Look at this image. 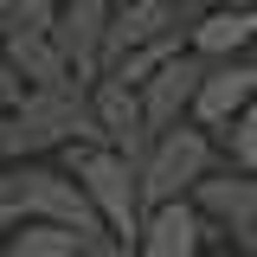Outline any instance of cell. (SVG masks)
I'll use <instances>...</instances> for the list:
<instances>
[{
	"label": "cell",
	"mask_w": 257,
	"mask_h": 257,
	"mask_svg": "<svg viewBox=\"0 0 257 257\" xmlns=\"http://www.w3.org/2000/svg\"><path fill=\"white\" fill-rule=\"evenodd\" d=\"M135 174H142V206H167V199H187L206 174H219V148L199 122H180L167 135H155V148Z\"/></svg>",
	"instance_id": "obj_4"
},
{
	"label": "cell",
	"mask_w": 257,
	"mask_h": 257,
	"mask_svg": "<svg viewBox=\"0 0 257 257\" xmlns=\"http://www.w3.org/2000/svg\"><path fill=\"white\" fill-rule=\"evenodd\" d=\"M199 77H206V58H199V52H174V58L135 90V96H142V122H148V135H167V128H180L193 116Z\"/></svg>",
	"instance_id": "obj_7"
},
{
	"label": "cell",
	"mask_w": 257,
	"mask_h": 257,
	"mask_svg": "<svg viewBox=\"0 0 257 257\" xmlns=\"http://www.w3.org/2000/svg\"><path fill=\"white\" fill-rule=\"evenodd\" d=\"M64 167L77 174V187L84 199L96 206V219L103 231L116 238V244H135V231H142V174H135V161H122L116 148H103V142H77V148H64Z\"/></svg>",
	"instance_id": "obj_3"
},
{
	"label": "cell",
	"mask_w": 257,
	"mask_h": 257,
	"mask_svg": "<svg viewBox=\"0 0 257 257\" xmlns=\"http://www.w3.org/2000/svg\"><path fill=\"white\" fill-rule=\"evenodd\" d=\"M206 244H212V231L199 219V206L193 199H167V206L142 212V231H135L128 257H199Z\"/></svg>",
	"instance_id": "obj_10"
},
{
	"label": "cell",
	"mask_w": 257,
	"mask_h": 257,
	"mask_svg": "<svg viewBox=\"0 0 257 257\" xmlns=\"http://www.w3.org/2000/svg\"><path fill=\"white\" fill-rule=\"evenodd\" d=\"M257 45V7L244 0V7H206L199 13V26L187 32V52H199V58H244Z\"/></svg>",
	"instance_id": "obj_11"
},
{
	"label": "cell",
	"mask_w": 257,
	"mask_h": 257,
	"mask_svg": "<svg viewBox=\"0 0 257 257\" xmlns=\"http://www.w3.org/2000/svg\"><path fill=\"white\" fill-rule=\"evenodd\" d=\"M251 96H257V58H251V52H244V58H212L206 77H199V96H193V116H187V122H199L206 135H225L231 116H238Z\"/></svg>",
	"instance_id": "obj_8"
},
{
	"label": "cell",
	"mask_w": 257,
	"mask_h": 257,
	"mask_svg": "<svg viewBox=\"0 0 257 257\" xmlns=\"http://www.w3.org/2000/svg\"><path fill=\"white\" fill-rule=\"evenodd\" d=\"M251 7H257V0H251Z\"/></svg>",
	"instance_id": "obj_21"
},
{
	"label": "cell",
	"mask_w": 257,
	"mask_h": 257,
	"mask_svg": "<svg viewBox=\"0 0 257 257\" xmlns=\"http://www.w3.org/2000/svg\"><path fill=\"white\" fill-rule=\"evenodd\" d=\"M109 13H116V0H58V13H52V26H45L77 84H96V77H103V32H109Z\"/></svg>",
	"instance_id": "obj_6"
},
{
	"label": "cell",
	"mask_w": 257,
	"mask_h": 257,
	"mask_svg": "<svg viewBox=\"0 0 257 257\" xmlns=\"http://www.w3.org/2000/svg\"><path fill=\"white\" fill-rule=\"evenodd\" d=\"M0 193L20 206V219L32 225H64V231H77L84 244L90 238H109L103 219H96V206L84 199L77 187V174L71 167H45V161H7L0 167Z\"/></svg>",
	"instance_id": "obj_2"
},
{
	"label": "cell",
	"mask_w": 257,
	"mask_h": 257,
	"mask_svg": "<svg viewBox=\"0 0 257 257\" xmlns=\"http://www.w3.org/2000/svg\"><path fill=\"white\" fill-rule=\"evenodd\" d=\"M199 257H251V251H238V244H206Z\"/></svg>",
	"instance_id": "obj_17"
},
{
	"label": "cell",
	"mask_w": 257,
	"mask_h": 257,
	"mask_svg": "<svg viewBox=\"0 0 257 257\" xmlns=\"http://www.w3.org/2000/svg\"><path fill=\"white\" fill-rule=\"evenodd\" d=\"M251 257H257V251H251Z\"/></svg>",
	"instance_id": "obj_23"
},
{
	"label": "cell",
	"mask_w": 257,
	"mask_h": 257,
	"mask_svg": "<svg viewBox=\"0 0 257 257\" xmlns=\"http://www.w3.org/2000/svg\"><path fill=\"white\" fill-rule=\"evenodd\" d=\"M77 142H103L90 116V84H58V90H26L20 109L0 116V161H39L52 148H77Z\"/></svg>",
	"instance_id": "obj_1"
},
{
	"label": "cell",
	"mask_w": 257,
	"mask_h": 257,
	"mask_svg": "<svg viewBox=\"0 0 257 257\" xmlns=\"http://www.w3.org/2000/svg\"><path fill=\"white\" fill-rule=\"evenodd\" d=\"M77 257H128V244H116V238H90Z\"/></svg>",
	"instance_id": "obj_16"
},
{
	"label": "cell",
	"mask_w": 257,
	"mask_h": 257,
	"mask_svg": "<svg viewBox=\"0 0 257 257\" xmlns=\"http://www.w3.org/2000/svg\"><path fill=\"white\" fill-rule=\"evenodd\" d=\"M20 103H26V77H20L13 58L0 52V116H7V109H20Z\"/></svg>",
	"instance_id": "obj_14"
},
{
	"label": "cell",
	"mask_w": 257,
	"mask_h": 257,
	"mask_svg": "<svg viewBox=\"0 0 257 257\" xmlns=\"http://www.w3.org/2000/svg\"><path fill=\"white\" fill-rule=\"evenodd\" d=\"M225 161H231L238 174H257V96L231 116V128H225Z\"/></svg>",
	"instance_id": "obj_13"
},
{
	"label": "cell",
	"mask_w": 257,
	"mask_h": 257,
	"mask_svg": "<svg viewBox=\"0 0 257 257\" xmlns=\"http://www.w3.org/2000/svg\"><path fill=\"white\" fill-rule=\"evenodd\" d=\"M251 58H257V45H251Z\"/></svg>",
	"instance_id": "obj_20"
},
{
	"label": "cell",
	"mask_w": 257,
	"mask_h": 257,
	"mask_svg": "<svg viewBox=\"0 0 257 257\" xmlns=\"http://www.w3.org/2000/svg\"><path fill=\"white\" fill-rule=\"evenodd\" d=\"M7 58H13V71L26 77V90H58V84H77L71 77V64H64V52L52 45V32H7V45H0Z\"/></svg>",
	"instance_id": "obj_12"
},
{
	"label": "cell",
	"mask_w": 257,
	"mask_h": 257,
	"mask_svg": "<svg viewBox=\"0 0 257 257\" xmlns=\"http://www.w3.org/2000/svg\"><path fill=\"white\" fill-rule=\"evenodd\" d=\"M0 45H7V20H0Z\"/></svg>",
	"instance_id": "obj_19"
},
{
	"label": "cell",
	"mask_w": 257,
	"mask_h": 257,
	"mask_svg": "<svg viewBox=\"0 0 257 257\" xmlns=\"http://www.w3.org/2000/svg\"><path fill=\"white\" fill-rule=\"evenodd\" d=\"M0 257H7V251H0Z\"/></svg>",
	"instance_id": "obj_22"
},
{
	"label": "cell",
	"mask_w": 257,
	"mask_h": 257,
	"mask_svg": "<svg viewBox=\"0 0 257 257\" xmlns=\"http://www.w3.org/2000/svg\"><path fill=\"white\" fill-rule=\"evenodd\" d=\"M90 116L96 128H103V148H116L122 161H148V148H155V135H148V122H142V96L128 90V84H116V77H96L90 84Z\"/></svg>",
	"instance_id": "obj_9"
},
{
	"label": "cell",
	"mask_w": 257,
	"mask_h": 257,
	"mask_svg": "<svg viewBox=\"0 0 257 257\" xmlns=\"http://www.w3.org/2000/svg\"><path fill=\"white\" fill-rule=\"evenodd\" d=\"M206 7H244V0H206Z\"/></svg>",
	"instance_id": "obj_18"
},
{
	"label": "cell",
	"mask_w": 257,
	"mask_h": 257,
	"mask_svg": "<svg viewBox=\"0 0 257 257\" xmlns=\"http://www.w3.org/2000/svg\"><path fill=\"white\" fill-rule=\"evenodd\" d=\"M199 206V219L212 231V244H238V251H257V174H206L199 187L187 193Z\"/></svg>",
	"instance_id": "obj_5"
},
{
	"label": "cell",
	"mask_w": 257,
	"mask_h": 257,
	"mask_svg": "<svg viewBox=\"0 0 257 257\" xmlns=\"http://www.w3.org/2000/svg\"><path fill=\"white\" fill-rule=\"evenodd\" d=\"M13 231H20V206L0 193V251H7V238H13Z\"/></svg>",
	"instance_id": "obj_15"
}]
</instances>
